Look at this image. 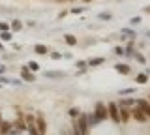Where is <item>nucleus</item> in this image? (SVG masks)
<instances>
[{"instance_id":"obj_3","label":"nucleus","mask_w":150,"mask_h":135,"mask_svg":"<svg viewBox=\"0 0 150 135\" xmlns=\"http://www.w3.org/2000/svg\"><path fill=\"white\" fill-rule=\"evenodd\" d=\"M131 118H133L135 122H139V124H144L148 120V116L143 113V109H141V107L133 105V107H131Z\"/></svg>"},{"instance_id":"obj_18","label":"nucleus","mask_w":150,"mask_h":135,"mask_svg":"<svg viewBox=\"0 0 150 135\" xmlns=\"http://www.w3.org/2000/svg\"><path fill=\"white\" fill-rule=\"evenodd\" d=\"M124 49H126V54H124V57H128V58H133V57H135V47H133V43H128Z\"/></svg>"},{"instance_id":"obj_40","label":"nucleus","mask_w":150,"mask_h":135,"mask_svg":"<svg viewBox=\"0 0 150 135\" xmlns=\"http://www.w3.org/2000/svg\"><path fill=\"white\" fill-rule=\"evenodd\" d=\"M25 25H26V26H30V28H34V26H36V21H26Z\"/></svg>"},{"instance_id":"obj_6","label":"nucleus","mask_w":150,"mask_h":135,"mask_svg":"<svg viewBox=\"0 0 150 135\" xmlns=\"http://www.w3.org/2000/svg\"><path fill=\"white\" fill-rule=\"evenodd\" d=\"M36 128H38V131H40V135H47V120L41 113L36 115Z\"/></svg>"},{"instance_id":"obj_5","label":"nucleus","mask_w":150,"mask_h":135,"mask_svg":"<svg viewBox=\"0 0 150 135\" xmlns=\"http://www.w3.org/2000/svg\"><path fill=\"white\" fill-rule=\"evenodd\" d=\"M13 128H17L19 131H26L28 129V124H26V120H25V113H21V111H17V118L13 120Z\"/></svg>"},{"instance_id":"obj_34","label":"nucleus","mask_w":150,"mask_h":135,"mask_svg":"<svg viewBox=\"0 0 150 135\" xmlns=\"http://www.w3.org/2000/svg\"><path fill=\"white\" fill-rule=\"evenodd\" d=\"M83 10L84 8H69V13L71 15H79V13H83Z\"/></svg>"},{"instance_id":"obj_26","label":"nucleus","mask_w":150,"mask_h":135,"mask_svg":"<svg viewBox=\"0 0 150 135\" xmlns=\"http://www.w3.org/2000/svg\"><path fill=\"white\" fill-rule=\"evenodd\" d=\"M26 68L30 69V71H34V73H36V71H40V64H38V62H34V60H30V62L26 64Z\"/></svg>"},{"instance_id":"obj_47","label":"nucleus","mask_w":150,"mask_h":135,"mask_svg":"<svg viewBox=\"0 0 150 135\" xmlns=\"http://www.w3.org/2000/svg\"><path fill=\"white\" fill-rule=\"evenodd\" d=\"M0 88H2V85H0Z\"/></svg>"},{"instance_id":"obj_44","label":"nucleus","mask_w":150,"mask_h":135,"mask_svg":"<svg viewBox=\"0 0 150 135\" xmlns=\"http://www.w3.org/2000/svg\"><path fill=\"white\" fill-rule=\"evenodd\" d=\"M146 36H148V38H150V30H148V32H146Z\"/></svg>"},{"instance_id":"obj_2","label":"nucleus","mask_w":150,"mask_h":135,"mask_svg":"<svg viewBox=\"0 0 150 135\" xmlns=\"http://www.w3.org/2000/svg\"><path fill=\"white\" fill-rule=\"evenodd\" d=\"M107 111H109V118L115 124H120V111H118V103L116 101H109L107 103Z\"/></svg>"},{"instance_id":"obj_16","label":"nucleus","mask_w":150,"mask_h":135,"mask_svg":"<svg viewBox=\"0 0 150 135\" xmlns=\"http://www.w3.org/2000/svg\"><path fill=\"white\" fill-rule=\"evenodd\" d=\"M64 41H66V45H69V47L77 45V38H75L73 34H66V36H64Z\"/></svg>"},{"instance_id":"obj_11","label":"nucleus","mask_w":150,"mask_h":135,"mask_svg":"<svg viewBox=\"0 0 150 135\" xmlns=\"http://www.w3.org/2000/svg\"><path fill=\"white\" fill-rule=\"evenodd\" d=\"M11 128H13V122L2 118V122H0V135H8L9 131H11Z\"/></svg>"},{"instance_id":"obj_35","label":"nucleus","mask_w":150,"mask_h":135,"mask_svg":"<svg viewBox=\"0 0 150 135\" xmlns=\"http://www.w3.org/2000/svg\"><path fill=\"white\" fill-rule=\"evenodd\" d=\"M6 30H9V23H2V21H0V32H6Z\"/></svg>"},{"instance_id":"obj_41","label":"nucleus","mask_w":150,"mask_h":135,"mask_svg":"<svg viewBox=\"0 0 150 135\" xmlns=\"http://www.w3.org/2000/svg\"><path fill=\"white\" fill-rule=\"evenodd\" d=\"M144 13H146V15H150V6H146V8H144V10H143Z\"/></svg>"},{"instance_id":"obj_39","label":"nucleus","mask_w":150,"mask_h":135,"mask_svg":"<svg viewBox=\"0 0 150 135\" xmlns=\"http://www.w3.org/2000/svg\"><path fill=\"white\" fill-rule=\"evenodd\" d=\"M68 13H69V10H68V11H66V10H64V11H60V13H58V19H64Z\"/></svg>"},{"instance_id":"obj_1","label":"nucleus","mask_w":150,"mask_h":135,"mask_svg":"<svg viewBox=\"0 0 150 135\" xmlns=\"http://www.w3.org/2000/svg\"><path fill=\"white\" fill-rule=\"evenodd\" d=\"M94 115H96V118L103 122V120L109 118V111H107V103H103V101H98L96 107H94Z\"/></svg>"},{"instance_id":"obj_14","label":"nucleus","mask_w":150,"mask_h":135,"mask_svg":"<svg viewBox=\"0 0 150 135\" xmlns=\"http://www.w3.org/2000/svg\"><path fill=\"white\" fill-rule=\"evenodd\" d=\"M23 26H25V23L19 21V19H13L11 23H9V30H11V32H21Z\"/></svg>"},{"instance_id":"obj_24","label":"nucleus","mask_w":150,"mask_h":135,"mask_svg":"<svg viewBox=\"0 0 150 135\" xmlns=\"http://www.w3.org/2000/svg\"><path fill=\"white\" fill-rule=\"evenodd\" d=\"M69 128H71V135H83L81 129H79V126H77V120H75V118H73V122H71V126H69Z\"/></svg>"},{"instance_id":"obj_8","label":"nucleus","mask_w":150,"mask_h":135,"mask_svg":"<svg viewBox=\"0 0 150 135\" xmlns=\"http://www.w3.org/2000/svg\"><path fill=\"white\" fill-rule=\"evenodd\" d=\"M21 79H23V83H36V75H34V71H30L26 66H23L21 68Z\"/></svg>"},{"instance_id":"obj_42","label":"nucleus","mask_w":150,"mask_h":135,"mask_svg":"<svg viewBox=\"0 0 150 135\" xmlns=\"http://www.w3.org/2000/svg\"><path fill=\"white\" fill-rule=\"evenodd\" d=\"M83 2H86V4H88V2H94V0H83Z\"/></svg>"},{"instance_id":"obj_29","label":"nucleus","mask_w":150,"mask_h":135,"mask_svg":"<svg viewBox=\"0 0 150 135\" xmlns=\"http://www.w3.org/2000/svg\"><path fill=\"white\" fill-rule=\"evenodd\" d=\"M118 94L120 96H131V94H135V88H122Z\"/></svg>"},{"instance_id":"obj_46","label":"nucleus","mask_w":150,"mask_h":135,"mask_svg":"<svg viewBox=\"0 0 150 135\" xmlns=\"http://www.w3.org/2000/svg\"><path fill=\"white\" fill-rule=\"evenodd\" d=\"M148 101H150V94H148Z\"/></svg>"},{"instance_id":"obj_23","label":"nucleus","mask_w":150,"mask_h":135,"mask_svg":"<svg viewBox=\"0 0 150 135\" xmlns=\"http://www.w3.org/2000/svg\"><path fill=\"white\" fill-rule=\"evenodd\" d=\"M75 68H79L81 71H86V69H88V62H86V60H77V62H75Z\"/></svg>"},{"instance_id":"obj_9","label":"nucleus","mask_w":150,"mask_h":135,"mask_svg":"<svg viewBox=\"0 0 150 135\" xmlns=\"http://www.w3.org/2000/svg\"><path fill=\"white\" fill-rule=\"evenodd\" d=\"M115 71L120 73V75H129L131 68H129V64H126V62H116L115 64Z\"/></svg>"},{"instance_id":"obj_22","label":"nucleus","mask_w":150,"mask_h":135,"mask_svg":"<svg viewBox=\"0 0 150 135\" xmlns=\"http://www.w3.org/2000/svg\"><path fill=\"white\" fill-rule=\"evenodd\" d=\"M79 115H81V111H79L77 107H69V109H68V116H69L71 120H73V118H77Z\"/></svg>"},{"instance_id":"obj_37","label":"nucleus","mask_w":150,"mask_h":135,"mask_svg":"<svg viewBox=\"0 0 150 135\" xmlns=\"http://www.w3.org/2000/svg\"><path fill=\"white\" fill-rule=\"evenodd\" d=\"M6 71H8V68L4 64H0V75H6Z\"/></svg>"},{"instance_id":"obj_20","label":"nucleus","mask_w":150,"mask_h":135,"mask_svg":"<svg viewBox=\"0 0 150 135\" xmlns=\"http://www.w3.org/2000/svg\"><path fill=\"white\" fill-rule=\"evenodd\" d=\"M0 40H2V41H11V40H13V32H11V30L0 32Z\"/></svg>"},{"instance_id":"obj_10","label":"nucleus","mask_w":150,"mask_h":135,"mask_svg":"<svg viewBox=\"0 0 150 135\" xmlns=\"http://www.w3.org/2000/svg\"><path fill=\"white\" fill-rule=\"evenodd\" d=\"M135 105L141 107V109H143V113L150 118V101L148 100H143V98H141V100H135Z\"/></svg>"},{"instance_id":"obj_28","label":"nucleus","mask_w":150,"mask_h":135,"mask_svg":"<svg viewBox=\"0 0 150 135\" xmlns=\"http://www.w3.org/2000/svg\"><path fill=\"white\" fill-rule=\"evenodd\" d=\"M141 23H143L141 15H135V17H131V19H129V25L131 26H137V25H141Z\"/></svg>"},{"instance_id":"obj_4","label":"nucleus","mask_w":150,"mask_h":135,"mask_svg":"<svg viewBox=\"0 0 150 135\" xmlns=\"http://www.w3.org/2000/svg\"><path fill=\"white\" fill-rule=\"evenodd\" d=\"M75 120H77V126H79V129H81L83 135L90 133V126H88V120H86V113H81Z\"/></svg>"},{"instance_id":"obj_45","label":"nucleus","mask_w":150,"mask_h":135,"mask_svg":"<svg viewBox=\"0 0 150 135\" xmlns=\"http://www.w3.org/2000/svg\"><path fill=\"white\" fill-rule=\"evenodd\" d=\"M0 122H2V115H0Z\"/></svg>"},{"instance_id":"obj_43","label":"nucleus","mask_w":150,"mask_h":135,"mask_svg":"<svg viewBox=\"0 0 150 135\" xmlns=\"http://www.w3.org/2000/svg\"><path fill=\"white\" fill-rule=\"evenodd\" d=\"M58 2H69V0H58Z\"/></svg>"},{"instance_id":"obj_13","label":"nucleus","mask_w":150,"mask_h":135,"mask_svg":"<svg viewBox=\"0 0 150 135\" xmlns=\"http://www.w3.org/2000/svg\"><path fill=\"white\" fill-rule=\"evenodd\" d=\"M86 62H88V68H98V66H101V64H105V58L103 57H94V58H88Z\"/></svg>"},{"instance_id":"obj_19","label":"nucleus","mask_w":150,"mask_h":135,"mask_svg":"<svg viewBox=\"0 0 150 135\" xmlns=\"http://www.w3.org/2000/svg\"><path fill=\"white\" fill-rule=\"evenodd\" d=\"M86 120H88V126H90V128H94L96 124H100V120L96 118V115H94V113H88L86 115Z\"/></svg>"},{"instance_id":"obj_30","label":"nucleus","mask_w":150,"mask_h":135,"mask_svg":"<svg viewBox=\"0 0 150 135\" xmlns=\"http://www.w3.org/2000/svg\"><path fill=\"white\" fill-rule=\"evenodd\" d=\"M112 53H115L116 57H124V54H126V49L118 45V47H115V49H112Z\"/></svg>"},{"instance_id":"obj_12","label":"nucleus","mask_w":150,"mask_h":135,"mask_svg":"<svg viewBox=\"0 0 150 135\" xmlns=\"http://www.w3.org/2000/svg\"><path fill=\"white\" fill-rule=\"evenodd\" d=\"M34 53L40 54V57H47V54H49V47L43 45V43H36L34 45Z\"/></svg>"},{"instance_id":"obj_32","label":"nucleus","mask_w":150,"mask_h":135,"mask_svg":"<svg viewBox=\"0 0 150 135\" xmlns=\"http://www.w3.org/2000/svg\"><path fill=\"white\" fill-rule=\"evenodd\" d=\"M133 58L137 60L139 64H146V58H144V57H143V54H141V53H137V51H135V57H133Z\"/></svg>"},{"instance_id":"obj_15","label":"nucleus","mask_w":150,"mask_h":135,"mask_svg":"<svg viewBox=\"0 0 150 135\" xmlns=\"http://www.w3.org/2000/svg\"><path fill=\"white\" fill-rule=\"evenodd\" d=\"M66 75L64 71H45V77L47 79H62Z\"/></svg>"},{"instance_id":"obj_27","label":"nucleus","mask_w":150,"mask_h":135,"mask_svg":"<svg viewBox=\"0 0 150 135\" xmlns=\"http://www.w3.org/2000/svg\"><path fill=\"white\" fill-rule=\"evenodd\" d=\"M28 135H40V131H38V128H36V122L34 124H28Z\"/></svg>"},{"instance_id":"obj_21","label":"nucleus","mask_w":150,"mask_h":135,"mask_svg":"<svg viewBox=\"0 0 150 135\" xmlns=\"http://www.w3.org/2000/svg\"><path fill=\"white\" fill-rule=\"evenodd\" d=\"M120 36H129L131 40H135V38H137L135 30H131V28H122V30H120Z\"/></svg>"},{"instance_id":"obj_38","label":"nucleus","mask_w":150,"mask_h":135,"mask_svg":"<svg viewBox=\"0 0 150 135\" xmlns=\"http://www.w3.org/2000/svg\"><path fill=\"white\" fill-rule=\"evenodd\" d=\"M8 135H21V131H19L17 128H11V131H9Z\"/></svg>"},{"instance_id":"obj_17","label":"nucleus","mask_w":150,"mask_h":135,"mask_svg":"<svg viewBox=\"0 0 150 135\" xmlns=\"http://www.w3.org/2000/svg\"><path fill=\"white\" fill-rule=\"evenodd\" d=\"M135 83H139V85H146L148 83V75L146 73H139V75H135Z\"/></svg>"},{"instance_id":"obj_31","label":"nucleus","mask_w":150,"mask_h":135,"mask_svg":"<svg viewBox=\"0 0 150 135\" xmlns=\"http://www.w3.org/2000/svg\"><path fill=\"white\" fill-rule=\"evenodd\" d=\"M49 57L53 60H60L62 58V53H58V51H49Z\"/></svg>"},{"instance_id":"obj_25","label":"nucleus","mask_w":150,"mask_h":135,"mask_svg":"<svg viewBox=\"0 0 150 135\" xmlns=\"http://www.w3.org/2000/svg\"><path fill=\"white\" fill-rule=\"evenodd\" d=\"M98 19H100V21H111V19H112V13L101 11V13H98Z\"/></svg>"},{"instance_id":"obj_33","label":"nucleus","mask_w":150,"mask_h":135,"mask_svg":"<svg viewBox=\"0 0 150 135\" xmlns=\"http://www.w3.org/2000/svg\"><path fill=\"white\" fill-rule=\"evenodd\" d=\"M25 120H26V124H34L36 122V116L32 115V113H28V115H25Z\"/></svg>"},{"instance_id":"obj_36","label":"nucleus","mask_w":150,"mask_h":135,"mask_svg":"<svg viewBox=\"0 0 150 135\" xmlns=\"http://www.w3.org/2000/svg\"><path fill=\"white\" fill-rule=\"evenodd\" d=\"M11 85L13 86H21L23 85V79H11Z\"/></svg>"},{"instance_id":"obj_7","label":"nucleus","mask_w":150,"mask_h":135,"mask_svg":"<svg viewBox=\"0 0 150 135\" xmlns=\"http://www.w3.org/2000/svg\"><path fill=\"white\" fill-rule=\"evenodd\" d=\"M118 111H120V122L126 124L131 120V107L128 105H118Z\"/></svg>"}]
</instances>
